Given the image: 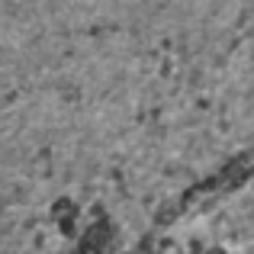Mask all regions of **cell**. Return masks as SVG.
I'll return each mask as SVG.
<instances>
[{
	"instance_id": "1",
	"label": "cell",
	"mask_w": 254,
	"mask_h": 254,
	"mask_svg": "<svg viewBox=\"0 0 254 254\" xmlns=\"http://www.w3.org/2000/svg\"><path fill=\"white\" fill-rule=\"evenodd\" d=\"M209 254H225V251H209Z\"/></svg>"
},
{
	"instance_id": "2",
	"label": "cell",
	"mask_w": 254,
	"mask_h": 254,
	"mask_svg": "<svg viewBox=\"0 0 254 254\" xmlns=\"http://www.w3.org/2000/svg\"><path fill=\"white\" fill-rule=\"evenodd\" d=\"M251 254H254V251H251Z\"/></svg>"
}]
</instances>
